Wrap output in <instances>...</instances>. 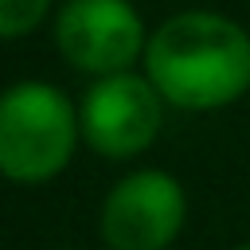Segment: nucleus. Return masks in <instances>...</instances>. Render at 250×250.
Here are the masks:
<instances>
[{"instance_id": "423d86ee", "label": "nucleus", "mask_w": 250, "mask_h": 250, "mask_svg": "<svg viewBox=\"0 0 250 250\" xmlns=\"http://www.w3.org/2000/svg\"><path fill=\"white\" fill-rule=\"evenodd\" d=\"M55 0H0V39H20L51 16Z\"/></svg>"}, {"instance_id": "f257e3e1", "label": "nucleus", "mask_w": 250, "mask_h": 250, "mask_svg": "<svg viewBox=\"0 0 250 250\" xmlns=\"http://www.w3.org/2000/svg\"><path fill=\"white\" fill-rule=\"evenodd\" d=\"M145 78L176 109H223L250 90V31L223 12H176L145 43Z\"/></svg>"}, {"instance_id": "39448f33", "label": "nucleus", "mask_w": 250, "mask_h": 250, "mask_svg": "<svg viewBox=\"0 0 250 250\" xmlns=\"http://www.w3.org/2000/svg\"><path fill=\"white\" fill-rule=\"evenodd\" d=\"M188 219L184 184L160 168L129 172L102 203V238L109 250H168Z\"/></svg>"}, {"instance_id": "7ed1b4c3", "label": "nucleus", "mask_w": 250, "mask_h": 250, "mask_svg": "<svg viewBox=\"0 0 250 250\" xmlns=\"http://www.w3.org/2000/svg\"><path fill=\"white\" fill-rule=\"evenodd\" d=\"M160 125H164V98L148 78L129 70L94 78V86L82 94L78 105L82 141L109 160L145 152L156 141Z\"/></svg>"}, {"instance_id": "0eeeda50", "label": "nucleus", "mask_w": 250, "mask_h": 250, "mask_svg": "<svg viewBox=\"0 0 250 250\" xmlns=\"http://www.w3.org/2000/svg\"><path fill=\"white\" fill-rule=\"evenodd\" d=\"M238 250H250V246H238Z\"/></svg>"}, {"instance_id": "20e7f679", "label": "nucleus", "mask_w": 250, "mask_h": 250, "mask_svg": "<svg viewBox=\"0 0 250 250\" xmlns=\"http://www.w3.org/2000/svg\"><path fill=\"white\" fill-rule=\"evenodd\" d=\"M145 23L129 0H66L55 16L59 55L94 78L121 74L145 55Z\"/></svg>"}, {"instance_id": "f03ea898", "label": "nucleus", "mask_w": 250, "mask_h": 250, "mask_svg": "<svg viewBox=\"0 0 250 250\" xmlns=\"http://www.w3.org/2000/svg\"><path fill=\"white\" fill-rule=\"evenodd\" d=\"M78 109L51 82H16L0 94V176L12 184L55 180L78 145Z\"/></svg>"}]
</instances>
